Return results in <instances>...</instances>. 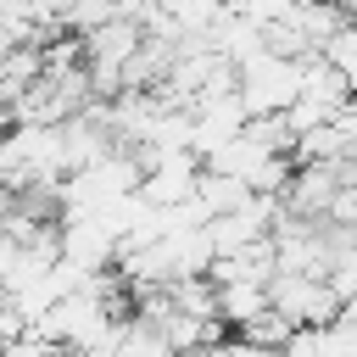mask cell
Masks as SVG:
<instances>
[{"instance_id":"1","label":"cell","mask_w":357,"mask_h":357,"mask_svg":"<svg viewBox=\"0 0 357 357\" xmlns=\"http://www.w3.org/2000/svg\"><path fill=\"white\" fill-rule=\"evenodd\" d=\"M301 89V56H284V50H257L234 67V95L245 106V117H262V112H284Z\"/></svg>"},{"instance_id":"2","label":"cell","mask_w":357,"mask_h":357,"mask_svg":"<svg viewBox=\"0 0 357 357\" xmlns=\"http://www.w3.org/2000/svg\"><path fill=\"white\" fill-rule=\"evenodd\" d=\"M268 301H273V312L296 329V324H329L335 312H340V296L329 290V279L324 273H273L268 279Z\"/></svg>"},{"instance_id":"3","label":"cell","mask_w":357,"mask_h":357,"mask_svg":"<svg viewBox=\"0 0 357 357\" xmlns=\"http://www.w3.org/2000/svg\"><path fill=\"white\" fill-rule=\"evenodd\" d=\"M268 307H273V301H268V279H234V284H218V318H223L229 329L262 318Z\"/></svg>"},{"instance_id":"4","label":"cell","mask_w":357,"mask_h":357,"mask_svg":"<svg viewBox=\"0 0 357 357\" xmlns=\"http://www.w3.org/2000/svg\"><path fill=\"white\" fill-rule=\"evenodd\" d=\"M245 195H251V190H245V178H234V173H218V167H201V173H195V201L206 206V218L240 206Z\"/></svg>"},{"instance_id":"5","label":"cell","mask_w":357,"mask_h":357,"mask_svg":"<svg viewBox=\"0 0 357 357\" xmlns=\"http://www.w3.org/2000/svg\"><path fill=\"white\" fill-rule=\"evenodd\" d=\"M318 56H324V61H329V67L351 84V95H357V17H346V22H340V28L318 45Z\"/></svg>"}]
</instances>
